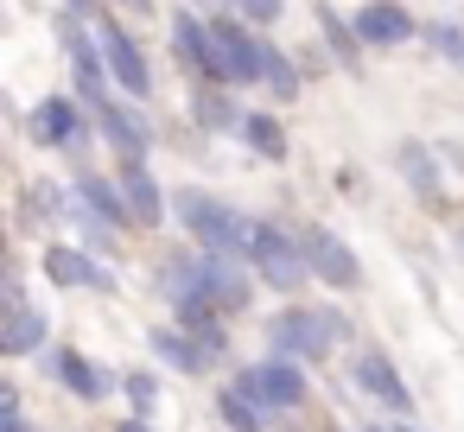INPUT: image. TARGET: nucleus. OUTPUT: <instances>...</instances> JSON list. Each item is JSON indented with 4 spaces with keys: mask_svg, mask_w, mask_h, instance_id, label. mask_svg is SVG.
<instances>
[{
    "mask_svg": "<svg viewBox=\"0 0 464 432\" xmlns=\"http://www.w3.org/2000/svg\"><path fill=\"white\" fill-rule=\"evenodd\" d=\"M255 286H261L255 267L242 254H223V248H185V254H166L153 267V293L166 299V312L198 299V305H210L223 318H242L255 305Z\"/></svg>",
    "mask_w": 464,
    "mask_h": 432,
    "instance_id": "obj_1",
    "label": "nucleus"
},
{
    "mask_svg": "<svg viewBox=\"0 0 464 432\" xmlns=\"http://www.w3.org/2000/svg\"><path fill=\"white\" fill-rule=\"evenodd\" d=\"M261 331H267L274 356H293L305 369H318V362H331L337 350L356 343V324H350V312L337 299H286L280 312H267Z\"/></svg>",
    "mask_w": 464,
    "mask_h": 432,
    "instance_id": "obj_2",
    "label": "nucleus"
},
{
    "mask_svg": "<svg viewBox=\"0 0 464 432\" xmlns=\"http://www.w3.org/2000/svg\"><path fill=\"white\" fill-rule=\"evenodd\" d=\"M236 254L255 267V280L267 286V293H280V299H299L305 286H312V261H305V229H293V223H280V216H242V242H236Z\"/></svg>",
    "mask_w": 464,
    "mask_h": 432,
    "instance_id": "obj_3",
    "label": "nucleus"
},
{
    "mask_svg": "<svg viewBox=\"0 0 464 432\" xmlns=\"http://www.w3.org/2000/svg\"><path fill=\"white\" fill-rule=\"evenodd\" d=\"M210 26H217V45H223L229 90H267V71H274V58H280L286 45H274L261 26H248V20H242V14H229V7H217V14H210Z\"/></svg>",
    "mask_w": 464,
    "mask_h": 432,
    "instance_id": "obj_4",
    "label": "nucleus"
},
{
    "mask_svg": "<svg viewBox=\"0 0 464 432\" xmlns=\"http://www.w3.org/2000/svg\"><path fill=\"white\" fill-rule=\"evenodd\" d=\"M242 216H248V210H236L229 197H217V191H204V185H179V191H172V223L185 229L191 248H223V254H236Z\"/></svg>",
    "mask_w": 464,
    "mask_h": 432,
    "instance_id": "obj_5",
    "label": "nucleus"
},
{
    "mask_svg": "<svg viewBox=\"0 0 464 432\" xmlns=\"http://www.w3.org/2000/svg\"><path fill=\"white\" fill-rule=\"evenodd\" d=\"M166 52L179 58L185 83H229L223 45H217V26H210L204 7H172V14H166Z\"/></svg>",
    "mask_w": 464,
    "mask_h": 432,
    "instance_id": "obj_6",
    "label": "nucleus"
},
{
    "mask_svg": "<svg viewBox=\"0 0 464 432\" xmlns=\"http://www.w3.org/2000/svg\"><path fill=\"white\" fill-rule=\"evenodd\" d=\"M229 381H236L242 394H255L274 419H293V413L312 400V369H305V362H293V356H274V350H267L261 362H242Z\"/></svg>",
    "mask_w": 464,
    "mask_h": 432,
    "instance_id": "obj_7",
    "label": "nucleus"
},
{
    "mask_svg": "<svg viewBox=\"0 0 464 432\" xmlns=\"http://www.w3.org/2000/svg\"><path fill=\"white\" fill-rule=\"evenodd\" d=\"M96 45H102V58H109V77H115V90L121 96H134V102H153V52L134 39V26L121 20V7H102V20H96Z\"/></svg>",
    "mask_w": 464,
    "mask_h": 432,
    "instance_id": "obj_8",
    "label": "nucleus"
},
{
    "mask_svg": "<svg viewBox=\"0 0 464 432\" xmlns=\"http://www.w3.org/2000/svg\"><path fill=\"white\" fill-rule=\"evenodd\" d=\"M343 381H350L362 400L388 407L394 419H413V388H407V375H401V362H394L388 350H375V343H350V350H343Z\"/></svg>",
    "mask_w": 464,
    "mask_h": 432,
    "instance_id": "obj_9",
    "label": "nucleus"
},
{
    "mask_svg": "<svg viewBox=\"0 0 464 432\" xmlns=\"http://www.w3.org/2000/svg\"><path fill=\"white\" fill-rule=\"evenodd\" d=\"M26 134H33V147H45V153H83L90 134H96V121H90V109L77 102V90H45V96L26 109Z\"/></svg>",
    "mask_w": 464,
    "mask_h": 432,
    "instance_id": "obj_10",
    "label": "nucleus"
},
{
    "mask_svg": "<svg viewBox=\"0 0 464 432\" xmlns=\"http://www.w3.org/2000/svg\"><path fill=\"white\" fill-rule=\"evenodd\" d=\"M39 369H45L71 400H83V407H102L109 394H121V375H115L109 362H96L90 350H77V343H52V350L39 356Z\"/></svg>",
    "mask_w": 464,
    "mask_h": 432,
    "instance_id": "obj_11",
    "label": "nucleus"
},
{
    "mask_svg": "<svg viewBox=\"0 0 464 432\" xmlns=\"http://www.w3.org/2000/svg\"><path fill=\"white\" fill-rule=\"evenodd\" d=\"M39 274L58 286V293H115L121 280H115V267H109V254H96V248H83V242H45V254H39Z\"/></svg>",
    "mask_w": 464,
    "mask_h": 432,
    "instance_id": "obj_12",
    "label": "nucleus"
},
{
    "mask_svg": "<svg viewBox=\"0 0 464 432\" xmlns=\"http://www.w3.org/2000/svg\"><path fill=\"white\" fill-rule=\"evenodd\" d=\"M90 121H96V140L115 153V159H147L153 153V121H147V102H134V96H109L102 109H90Z\"/></svg>",
    "mask_w": 464,
    "mask_h": 432,
    "instance_id": "obj_13",
    "label": "nucleus"
},
{
    "mask_svg": "<svg viewBox=\"0 0 464 432\" xmlns=\"http://www.w3.org/2000/svg\"><path fill=\"white\" fill-rule=\"evenodd\" d=\"M305 261H312V280L324 293H356L362 286V261L331 223H305Z\"/></svg>",
    "mask_w": 464,
    "mask_h": 432,
    "instance_id": "obj_14",
    "label": "nucleus"
},
{
    "mask_svg": "<svg viewBox=\"0 0 464 432\" xmlns=\"http://www.w3.org/2000/svg\"><path fill=\"white\" fill-rule=\"evenodd\" d=\"M350 20H356V39H362L369 52H401V45H413L420 26H426V20H413L407 0H356Z\"/></svg>",
    "mask_w": 464,
    "mask_h": 432,
    "instance_id": "obj_15",
    "label": "nucleus"
},
{
    "mask_svg": "<svg viewBox=\"0 0 464 432\" xmlns=\"http://www.w3.org/2000/svg\"><path fill=\"white\" fill-rule=\"evenodd\" d=\"M71 191H77V210H83V216H96V223L121 229V235H134V229H140V223H134V210H128V191H121V178H115V172L77 166V172H71Z\"/></svg>",
    "mask_w": 464,
    "mask_h": 432,
    "instance_id": "obj_16",
    "label": "nucleus"
},
{
    "mask_svg": "<svg viewBox=\"0 0 464 432\" xmlns=\"http://www.w3.org/2000/svg\"><path fill=\"white\" fill-rule=\"evenodd\" d=\"M52 343H58L52 318L39 305H26V299H7V312H0V356L7 362H39Z\"/></svg>",
    "mask_w": 464,
    "mask_h": 432,
    "instance_id": "obj_17",
    "label": "nucleus"
},
{
    "mask_svg": "<svg viewBox=\"0 0 464 432\" xmlns=\"http://www.w3.org/2000/svg\"><path fill=\"white\" fill-rule=\"evenodd\" d=\"M185 115H191V128H198L204 140L242 134V121H248V109H242V90H229V83H191V102H185Z\"/></svg>",
    "mask_w": 464,
    "mask_h": 432,
    "instance_id": "obj_18",
    "label": "nucleus"
},
{
    "mask_svg": "<svg viewBox=\"0 0 464 432\" xmlns=\"http://www.w3.org/2000/svg\"><path fill=\"white\" fill-rule=\"evenodd\" d=\"M115 178H121V191H128V210H134V223H140L147 235L172 223V191L153 178V166H147V159H115Z\"/></svg>",
    "mask_w": 464,
    "mask_h": 432,
    "instance_id": "obj_19",
    "label": "nucleus"
},
{
    "mask_svg": "<svg viewBox=\"0 0 464 432\" xmlns=\"http://www.w3.org/2000/svg\"><path fill=\"white\" fill-rule=\"evenodd\" d=\"M147 356H153L160 369H172V375H210V369H217V362H210V350H204L179 318L147 324Z\"/></svg>",
    "mask_w": 464,
    "mask_h": 432,
    "instance_id": "obj_20",
    "label": "nucleus"
},
{
    "mask_svg": "<svg viewBox=\"0 0 464 432\" xmlns=\"http://www.w3.org/2000/svg\"><path fill=\"white\" fill-rule=\"evenodd\" d=\"M312 20H318V39H324V58L337 71H362V39H356V20L343 7H331V0H312Z\"/></svg>",
    "mask_w": 464,
    "mask_h": 432,
    "instance_id": "obj_21",
    "label": "nucleus"
},
{
    "mask_svg": "<svg viewBox=\"0 0 464 432\" xmlns=\"http://www.w3.org/2000/svg\"><path fill=\"white\" fill-rule=\"evenodd\" d=\"M236 140H242L261 166H286V159H293V134H286L280 109H248V121H242Z\"/></svg>",
    "mask_w": 464,
    "mask_h": 432,
    "instance_id": "obj_22",
    "label": "nucleus"
},
{
    "mask_svg": "<svg viewBox=\"0 0 464 432\" xmlns=\"http://www.w3.org/2000/svg\"><path fill=\"white\" fill-rule=\"evenodd\" d=\"M394 166H401V178H407V191H413V197H426V204H439V197H445L439 147H426V140H401V147H394Z\"/></svg>",
    "mask_w": 464,
    "mask_h": 432,
    "instance_id": "obj_23",
    "label": "nucleus"
},
{
    "mask_svg": "<svg viewBox=\"0 0 464 432\" xmlns=\"http://www.w3.org/2000/svg\"><path fill=\"white\" fill-rule=\"evenodd\" d=\"M71 210H77V191H71V185H52V178L20 185V229H39V223H71Z\"/></svg>",
    "mask_w": 464,
    "mask_h": 432,
    "instance_id": "obj_24",
    "label": "nucleus"
},
{
    "mask_svg": "<svg viewBox=\"0 0 464 432\" xmlns=\"http://www.w3.org/2000/svg\"><path fill=\"white\" fill-rule=\"evenodd\" d=\"M172 318L210 350V362H229V324L236 318H223V312H210V305H198V299H185V305H172Z\"/></svg>",
    "mask_w": 464,
    "mask_h": 432,
    "instance_id": "obj_25",
    "label": "nucleus"
},
{
    "mask_svg": "<svg viewBox=\"0 0 464 432\" xmlns=\"http://www.w3.org/2000/svg\"><path fill=\"white\" fill-rule=\"evenodd\" d=\"M217 419H223L229 432H274V426H280V419H274L255 394H242L236 381H223V388H217Z\"/></svg>",
    "mask_w": 464,
    "mask_h": 432,
    "instance_id": "obj_26",
    "label": "nucleus"
},
{
    "mask_svg": "<svg viewBox=\"0 0 464 432\" xmlns=\"http://www.w3.org/2000/svg\"><path fill=\"white\" fill-rule=\"evenodd\" d=\"M420 45L432 52V64L464 71V26H458V20H426V26H420Z\"/></svg>",
    "mask_w": 464,
    "mask_h": 432,
    "instance_id": "obj_27",
    "label": "nucleus"
},
{
    "mask_svg": "<svg viewBox=\"0 0 464 432\" xmlns=\"http://www.w3.org/2000/svg\"><path fill=\"white\" fill-rule=\"evenodd\" d=\"M121 400H128V413H160V369H128L121 375Z\"/></svg>",
    "mask_w": 464,
    "mask_h": 432,
    "instance_id": "obj_28",
    "label": "nucleus"
},
{
    "mask_svg": "<svg viewBox=\"0 0 464 432\" xmlns=\"http://www.w3.org/2000/svg\"><path fill=\"white\" fill-rule=\"evenodd\" d=\"M229 14H242L248 26H261V33H274V26L286 20V0H229Z\"/></svg>",
    "mask_w": 464,
    "mask_h": 432,
    "instance_id": "obj_29",
    "label": "nucleus"
},
{
    "mask_svg": "<svg viewBox=\"0 0 464 432\" xmlns=\"http://www.w3.org/2000/svg\"><path fill=\"white\" fill-rule=\"evenodd\" d=\"M0 432H33V419L20 407V388H0Z\"/></svg>",
    "mask_w": 464,
    "mask_h": 432,
    "instance_id": "obj_30",
    "label": "nucleus"
},
{
    "mask_svg": "<svg viewBox=\"0 0 464 432\" xmlns=\"http://www.w3.org/2000/svg\"><path fill=\"white\" fill-rule=\"evenodd\" d=\"M109 7H121L128 20H153V14H160V0H109Z\"/></svg>",
    "mask_w": 464,
    "mask_h": 432,
    "instance_id": "obj_31",
    "label": "nucleus"
},
{
    "mask_svg": "<svg viewBox=\"0 0 464 432\" xmlns=\"http://www.w3.org/2000/svg\"><path fill=\"white\" fill-rule=\"evenodd\" d=\"M109 432H160V426H153V419H147V413H121V419H115V426H109Z\"/></svg>",
    "mask_w": 464,
    "mask_h": 432,
    "instance_id": "obj_32",
    "label": "nucleus"
},
{
    "mask_svg": "<svg viewBox=\"0 0 464 432\" xmlns=\"http://www.w3.org/2000/svg\"><path fill=\"white\" fill-rule=\"evenodd\" d=\"M388 432H420V426H413V419H394V426H388Z\"/></svg>",
    "mask_w": 464,
    "mask_h": 432,
    "instance_id": "obj_33",
    "label": "nucleus"
},
{
    "mask_svg": "<svg viewBox=\"0 0 464 432\" xmlns=\"http://www.w3.org/2000/svg\"><path fill=\"white\" fill-rule=\"evenodd\" d=\"M382 432H388V426H382Z\"/></svg>",
    "mask_w": 464,
    "mask_h": 432,
    "instance_id": "obj_34",
    "label": "nucleus"
}]
</instances>
